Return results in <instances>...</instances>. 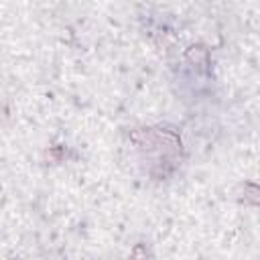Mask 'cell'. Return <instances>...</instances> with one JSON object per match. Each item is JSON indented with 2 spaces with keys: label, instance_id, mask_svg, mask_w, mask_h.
Returning <instances> with one entry per match:
<instances>
[{
  "label": "cell",
  "instance_id": "6da1fadb",
  "mask_svg": "<svg viewBox=\"0 0 260 260\" xmlns=\"http://www.w3.org/2000/svg\"><path fill=\"white\" fill-rule=\"evenodd\" d=\"M185 57H187L189 63L197 65L199 69H205V65H207V49H203L201 45H193L191 49H187Z\"/></svg>",
  "mask_w": 260,
  "mask_h": 260
},
{
  "label": "cell",
  "instance_id": "7a4b0ae2",
  "mask_svg": "<svg viewBox=\"0 0 260 260\" xmlns=\"http://www.w3.org/2000/svg\"><path fill=\"white\" fill-rule=\"evenodd\" d=\"M246 199H248L250 203H260V187L246 185Z\"/></svg>",
  "mask_w": 260,
  "mask_h": 260
}]
</instances>
